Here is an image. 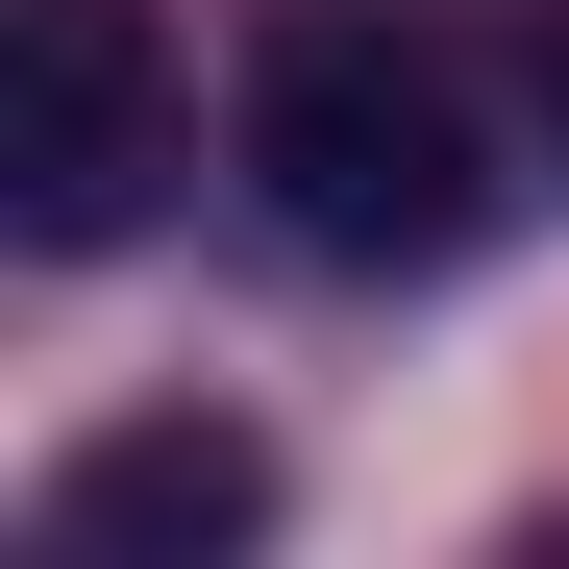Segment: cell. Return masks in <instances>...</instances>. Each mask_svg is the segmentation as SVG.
<instances>
[{
  "label": "cell",
  "mask_w": 569,
  "mask_h": 569,
  "mask_svg": "<svg viewBox=\"0 0 569 569\" xmlns=\"http://www.w3.org/2000/svg\"><path fill=\"white\" fill-rule=\"evenodd\" d=\"M545 124H569V50H545Z\"/></svg>",
  "instance_id": "277c9868"
},
{
  "label": "cell",
  "mask_w": 569,
  "mask_h": 569,
  "mask_svg": "<svg viewBox=\"0 0 569 569\" xmlns=\"http://www.w3.org/2000/svg\"><path fill=\"white\" fill-rule=\"evenodd\" d=\"M248 520H272V470H248L223 421H149V446H100V470L50 496V569H100V545H248Z\"/></svg>",
  "instance_id": "3957f363"
},
{
  "label": "cell",
  "mask_w": 569,
  "mask_h": 569,
  "mask_svg": "<svg viewBox=\"0 0 569 569\" xmlns=\"http://www.w3.org/2000/svg\"><path fill=\"white\" fill-rule=\"evenodd\" d=\"M149 173H173L149 0H0V223H26V248H124Z\"/></svg>",
  "instance_id": "7a4b0ae2"
},
{
  "label": "cell",
  "mask_w": 569,
  "mask_h": 569,
  "mask_svg": "<svg viewBox=\"0 0 569 569\" xmlns=\"http://www.w3.org/2000/svg\"><path fill=\"white\" fill-rule=\"evenodd\" d=\"M248 199L322 272H446L470 223H496V173H470V100L397 26H272L248 50Z\"/></svg>",
  "instance_id": "6da1fadb"
}]
</instances>
